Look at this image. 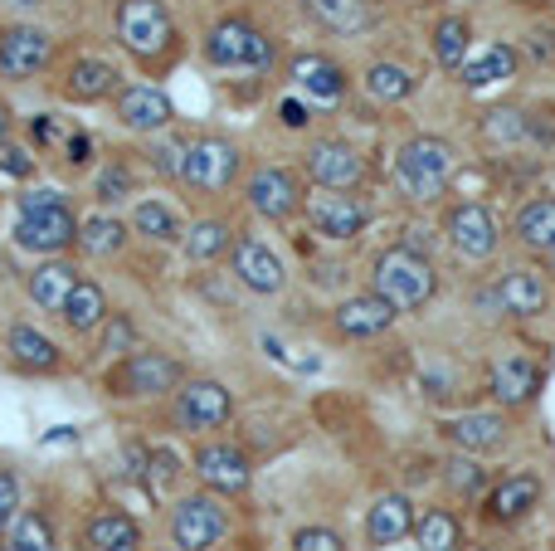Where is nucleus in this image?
<instances>
[{
  "instance_id": "nucleus-1",
  "label": "nucleus",
  "mask_w": 555,
  "mask_h": 551,
  "mask_svg": "<svg viewBox=\"0 0 555 551\" xmlns=\"http://www.w3.org/2000/svg\"><path fill=\"white\" fill-rule=\"evenodd\" d=\"M375 293H380L395 312H420L424 303L439 293V273H434V264L424 259L420 249L395 244V249H385L380 259H375Z\"/></svg>"
},
{
  "instance_id": "nucleus-2",
  "label": "nucleus",
  "mask_w": 555,
  "mask_h": 551,
  "mask_svg": "<svg viewBox=\"0 0 555 551\" xmlns=\"http://www.w3.org/2000/svg\"><path fill=\"white\" fill-rule=\"evenodd\" d=\"M449 176H453V146L443 137H410L395 156V181L410 201L434 205L443 191H449Z\"/></svg>"
},
{
  "instance_id": "nucleus-3",
  "label": "nucleus",
  "mask_w": 555,
  "mask_h": 551,
  "mask_svg": "<svg viewBox=\"0 0 555 551\" xmlns=\"http://www.w3.org/2000/svg\"><path fill=\"white\" fill-rule=\"evenodd\" d=\"M205 59L215 68H249V74H269L273 68V39L254 29L249 20H220L205 39Z\"/></svg>"
},
{
  "instance_id": "nucleus-4",
  "label": "nucleus",
  "mask_w": 555,
  "mask_h": 551,
  "mask_svg": "<svg viewBox=\"0 0 555 551\" xmlns=\"http://www.w3.org/2000/svg\"><path fill=\"white\" fill-rule=\"evenodd\" d=\"M117 39L137 59H162L176 39V25L162 0H122V10H117Z\"/></svg>"
},
{
  "instance_id": "nucleus-5",
  "label": "nucleus",
  "mask_w": 555,
  "mask_h": 551,
  "mask_svg": "<svg viewBox=\"0 0 555 551\" xmlns=\"http://www.w3.org/2000/svg\"><path fill=\"white\" fill-rule=\"evenodd\" d=\"M181 361L166 351H127V361L113 371V396H166L181 386Z\"/></svg>"
},
{
  "instance_id": "nucleus-6",
  "label": "nucleus",
  "mask_w": 555,
  "mask_h": 551,
  "mask_svg": "<svg viewBox=\"0 0 555 551\" xmlns=\"http://www.w3.org/2000/svg\"><path fill=\"white\" fill-rule=\"evenodd\" d=\"M307 210V225H312L322 240H356V234L371 225V210H365L356 195L346 191H317L302 201Z\"/></svg>"
},
{
  "instance_id": "nucleus-7",
  "label": "nucleus",
  "mask_w": 555,
  "mask_h": 551,
  "mask_svg": "<svg viewBox=\"0 0 555 551\" xmlns=\"http://www.w3.org/2000/svg\"><path fill=\"white\" fill-rule=\"evenodd\" d=\"M224 533H230V513L215 498H185V503H176L171 537L181 551H210Z\"/></svg>"
},
{
  "instance_id": "nucleus-8",
  "label": "nucleus",
  "mask_w": 555,
  "mask_h": 551,
  "mask_svg": "<svg viewBox=\"0 0 555 551\" xmlns=\"http://www.w3.org/2000/svg\"><path fill=\"white\" fill-rule=\"evenodd\" d=\"M15 244L35 254H64L68 244H78V220L68 215V205H49V210H25L15 220Z\"/></svg>"
},
{
  "instance_id": "nucleus-9",
  "label": "nucleus",
  "mask_w": 555,
  "mask_h": 551,
  "mask_svg": "<svg viewBox=\"0 0 555 551\" xmlns=\"http://www.w3.org/2000/svg\"><path fill=\"white\" fill-rule=\"evenodd\" d=\"M234 176H240V146L224 142V137H201L191 142V156H185V181L195 191H230Z\"/></svg>"
},
{
  "instance_id": "nucleus-10",
  "label": "nucleus",
  "mask_w": 555,
  "mask_h": 551,
  "mask_svg": "<svg viewBox=\"0 0 555 551\" xmlns=\"http://www.w3.org/2000/svg\"><path fill=\"white\" fill-rule=\"evenodd\" d=\"M307 176H312L322 191H356V185L365 181V156L356 152V146L326 137V142H317L312 152H307Z\"/></svg>"
},
{
  "instance_id": "nucleus-11",
  "label": "nucleus",
  "mask_w": 555,
  "mask_h": 551,
  "mask_svg": "<svg viewBox=\"0 0 555 551\" xmlns=\"http://www.w3.org/2000/svg\"><path fill=\"white\" fill-rule=\"evenodd\" d=\"M54 59V39L35 25H15L0 35V78H35Z\"/></svg>"
},
{
  "instance_id": "nucleus-12",
  "label": "nucleus",
  "mask_w": 555,
  "mask_h": 551,
  "mask_svg": "<svg viewBox=\"0 0 555 551\" xmlns=\"http://www.w3.org/2000/svg\"><path fill=\"white\" fill-rule=\"evenodd\" d=\"M249 205L263 220H293L302 210V181L287 166H259L249 181Z\"/></svg>"
},
{
  "instance_id": "nucleus-13",
  "label": "nucleus",
  "mask_w": 555,
  "mask_h": 551,
  "mask_svg": "<svg viewBox=\"0 0 555 551\" xmlns=\"http://www.w3.org/2000/svg\"><path fill=\"white\" fill-rule=\"evenodd\" d=\"M234 415V400L220 381H191L181 386V400H176V420H181L191 435H205V430H220L224 420Z\"/></svg>"
},
{
  "instance_id": "nucleus-14",
  "label": "nucleus",
  "mask_w": 555,
  "mask_h": 551,
  "mask_svg": "<svg viewBox=\"0 0 555 551\" xmlns=\"http://www.w3.org/2000/svg\"><path fill=\"white\" fill-rule=\"evenodd\" d=\"M449 240L459 254H468V259H492L498 254V220H492L488 205L478 201H463L449 210Z\"/></svg>"
},
{
  "instance_id": "nucleus-15",
  "label": "nucleus",
  "mask_w": 555,
  "mask_h": 551,
  "mask_svg": "<svg viewBox=\"0 0 555 551\" xmlns=\"http://www.w3.org/2000/svg\"><path fill=\"white\" fill-rule=\"evenodd\" d=\"M439 435L449 445L468 449V454H488V449H502L507 445V420L498 410H468V415H449L439 425Z\"/></svg>"
},
{
  "instance_id": "nucleus-16",
  "label": "nucleus",
  "mask_w": 555,
  "mask_h": 551,
  "mask_svg": "<svg viewBox=\"0 0 555 551\" xmlns=\"http://www.w3.org/2000/svg\"><path fill=\"white\" fill-rule=\"evenodd\" d=\"M117 117H122V127H132V132H166L176 113L162 88L127 84V88H117Z\"/></svg>"
},
{
  "instance_id": "nucleus-17",
  "label": "nucleus",
  "mask_w": 555,
  "mask_h": 551,
  "mask_svg": "<svg viewBox=\"0 0 555 551\" xmlns=\"http://www.w3.org/2000/svg\"><path fill=\"white\" fill-rule=\"evenodd\" d=\"M195 474H201L205 488H215V494H244L254 478V464L244 459V449H234V445H205L201 454H195Z\"/></svg>"
},
{
  "instance_id": "nucleus-18",
  "label": "nucleus",
  "mask_w": 555,
  "mask_h": 551,
  "mask_svg": "<svg viewBox=\"0 0 555 551\" xmlns=\"http://www.w3.org/2000/svg\"><path fill=\"white\" fill-rule=\"evenodd\" d=\"M230 264H234V279H240L244 289H254V293H278L283 289V279H287L283 259H278L263 240H240L234 244V254H230Z\"/></svg>"
},
{
  "instance_id": "nucleus-19",
  "label": "nucleus",
  "mask_w": 555,
  "mask_h": 551,
  "mask_svg": "<svg viewBox=\"0 0 555 551\" xmlns=\"http://www.w3.org/2000/svg\"><path fill=\"white\" fill-rule=\"evenodd\" d=\"M541 386V367L527 351H507V357L492 361V396L498 406H527Z\"/></svg>"
},
{
  "instance_id": "nucleus-20",
  "label": "nucleus",
  "mask_w": 555,
  "mask_h": 551,
  "mask_svg": "<svg viewBox=\"0 0 555 551\" xmlns=\"http://www.w3.org/2000/svg\"><path fill=\"white\" fill-rule=\"evenodd\" d=\"M293 78L307 98H317L322 107H336L346 98V68L332 64L326 54H297L293 59Z\"/></svg>"
},
{
  "instance_id": "nucleus-21",
  "label": "nucleus",
  "mask_w": 555,
  "mask_h": 551,
  "mask_svg": "<svg viewBox=\"0 0 555 551\" xmlns=\"http://www.w3.org/2000/svg\"><path fill=\"white\" fill-rule=\"evenodd\" d=\"M395 318H400V312H395L380 293H356V298H346L341 308H336V332H341V337H380Z\"/></svg>"
},
{
  "instance_id": "nucleus-22",
  "label": "nucleus",
  "mask_w": 555,
  "mask_h": 551,
  "mask_svg": "<svg viewBox=\"0 0 555 551\" xmlns=\"http://www.w3.org/2000/svg\"><path fill=\"white\" fill-rule=\"evenodd\" d=\"M537 498H541L537 474H512L488 494V508H482V513H488L492 523H517V517H527L531 508H537Z\"/></svg>"
},
{
  "instance_id": "nucleus-23",
  "label": "nucleus",
  "mask_w": 555,
  "mask_h": 551,
  "mask_svg": "<svg viewBox=\"0 0 555 551\" xmlns=\"http://www.w3.org/2000/svg\"><path fill=\"white\" fill-rule=\"evenodd\" d=\"M492 293H498V308L512 312V318H537V312H546V303H551L541 273H531V269H512Z\"/></svg>"
},
{
  "instance_id": "nucleus-24",
  "label": "nucleus",
  "mask_w": 555,
  "mask_h": 551,
  "mask_svg": "<svg viewBox=\"0 0 555 551\" xmlns=\"http://www.w3.org/2000/svg\"><path fill=\"white\" fill-rule=\"evenodd\" d=\"M410 527H414V503L404 494H385L380 503L371 508V517H365V542L390 547V542H400V537H410Z\"/></svg>"
},
{
  "instance_id": "nucleus-25",
  "label": "nucleus",
  "mask_w": 555,
  "mask_h": 551,
  "mask_svg": "<svg viewBox=\"0 0 555 551\" xmlns=\"http://www.w3.org/2000/svg\"><path fill=\"white\" fill-rule=\"evenodd\" d=\"M317 25H326L332 35H365L375 20L371 0H307Z\"/></svg>"
},
{
  "instance_id": "nucleus-26",
  "label": "nucleus",
  "mask_w": 555,
  "mask_h": 551,
  "mask_svg": "<svg viewBox=\"0 0 555 551\" xmlns=\"http://www.w3.org/2000/svg\"><path fill=\"white\" fill-rule=\"evenodd\" d=\"M5 347H10V361H15L20 371H59V347L44 337V332L25 328V322L10 328Z\"/></svg>"
},
{
  "instance_id": "nucleus-27",
  "label": "nucleus",
  "mask_w": 555,
  "mask_h": 551,
  "mask_svg": "<svg viewBox=\"0 0 555 551\" xmlns=\"http://www.w3.org/2000/svg\"><path fill=\"white\" fill-rule=\"evenodd\" d=\"M74 283H78V269H74V264L49 259V264H39V269L29 273V298H35L39 308L59 312V308H64V298L74 293Z\"/></svg>"
},
{
  "instance_id": "nucleus-28",
  "label": "nucleus",
  "mask_w": 555,
  "mask_h": 551,
  "mask_svg": "<svg viewBox=\"0 0 555 551\" xmlns=\"http://www.w3.org/2000/svg\"><path fill=\"white\" fill-rule=\"evenodd\" d=\"M64 93L78 98V103H98V98L117 93V68L107 64V59H78V64L68 68Z\"/></svg>"
},
{
  "instance_id": "nucleus-29",
  "label": "nucleus",
  "mask_w": 555,
  "mask_h": 551,
  "mask_svg": "<svg viewBox=\"0 0 555 551\" xmlns=\"http://www.w3.org/2000/svg\"><path fill=\"white\" fill-rule=\"evenodd\" d=\"M463 84L468 88H488V84H502V78H512L517 74V49L512 44H488L482 54H473V59H463Z\"/></svg>"
},
{
  "instance_id": "nucleus-30",
  "label": "nucleus",
  "mask_w": 555,
  "mask_h": 551,
  "mask_svg": "<svg viewBox=\"0 0 555 551\" xmlns=\"http://www.w3.org/2000/svg\"><path fill=\"white\" fill-rule=\"evenodd\" d=\"M64 322L74 332H93V328H103L107 322V298H103V289L98 283H88V279H78L74 283V293L64 298Z\"/></svg>"
},
{
  "instance_id": "nucleus-31",
  "label": "nucleus",
  "mask_w": 555,
  "mask_h": 551,
  "mask_svg": "<svg viewBox=\"0 0 555 551\" xmlns=\"http://www.w3.org/2000/svg\"><path fill=\"white\" fill-rule=\"evenodd\" d=\"M88 547L93 551H137L142 547V527L132 523V517L122 513H98L93 523H88Z\"/></svg>"
},
{
  "instance_id": "nucleus-32",
  "label": "nucleus",
  "mask_w": 555,
  "mask_h": 551,
  "mask_svg": "<svg viewBox=\"0 0 555 551\" xmlns=\"http://www.w3.org/2000/svg\"><path fill=\"white\" fill-rule=\"evenodd\" d=\"M512 230H517L521 244H531V249H555V201H531L517 210V220H512Z\"/></svg>"
},
{
  "instance_id": "nucleus-33",
  "label": "nucleus",
  "mask_w": 555,
  "mask_h": 551,
  "mask_svg": "<svg viewBox=\"0 0 555 551\" xmlns=\"http://www.w3.org/2000/svg\"><path fill=\"white\" fill-rule=\"evenodd\" d=\"M420 551H463V523L449 508H429L420 517Z\"/></svg>"
},
{
  "instance_id": "nucleus-34",
  "label": "nucleus",
  "mask_w": 555,
  "mask_h": 551,
  "mask_svg": "<svg viewBox=\"0 0 555 551\" xmlns=\"http://www.w3.org/2000/svg\"><path fill=\"white\" fill-rule=\"evenodd\" d=\"M5 533V551H54V527L44 513H15Z\"/></svg>"
},
{
  "instance_id": "nucleus-35",
  "label": "nucleus",
  "mask_w": 555,
  "mask_h": 551,
  "mask_svg": "<svg viewBox=\"0 0 555 551\" xmlns=\"http://www.w3.org/2000/svg\"><path fill=\"white\" fill-rule=\"evenodd\" d=\"M434 59H439V68H449V74L463 68V59H468V25H463L459 15L439 20V29H434Z\"/></svg>"
},
{
  "instance_id": "nucleus-36",
  "label": "nucleus",
  "mask_w": 555,
  "mask_h": 551,
  "mask_svg": "<svg viewBox=\"0 0 555 551\" xmlns=\"http://www.w3.org/2000/svg\"><path fill=\"white\" fill-rule=\"evenodd\" d=\"M365 88H371V98H380V103H404V98L414 93V74L404 64H371Z\"/></svg>"
},
{
  "instance_id": "nucleus-37",
  "label": "nucleus",
  "mask_w": 555,
  "mask_h": 551,
  "mask_svg": "<svg viewBox=\"0 0 555 551\" xmlns=\"http://www.w3.org/2000/svg\"><path fill=\"white\" fill-rule=\"evenodd\" d=\"M78 244L88 254H117L127 244V225L113 220V215H93V220L78 225Z\"/></svg>"
},
{
  "instance_id": "nucleus-38",
  "label": "nucleus",
  "mask_w": 555,
  "mask_h": 551,
  "mask_svg": "<svg viewBox=\"0 0 555 551\" xmlns=\"http://www.w3.org/2000/svg\"><path fill=\"white\" fill-rule=\"evenodd\" d=\"M224 249H230V225L224 220H201L185 234V254H191L195 264H215Z\"/></svg>"
},
{
  "instance_id": "nucleus-39",
  "label": "nucleus",
  "mask_w": 555,
  "mask_h": 551,
  "mask_svg": "<svg viewBox=\"0 0 555 551\" xmlns=\"http://www.w3.org/2000/svg\"><path fill=\"white\" fill-rule=\"evenodd\" d=\"M132 230L146 234V240H176V234H181V220H176L171 205L142 201V205H137V215H132Z\"/></svg>"
},
{
  "instance_id": "nucleus-40",
  "label": "nucleus",
  "mask_w": 555,
  "mask_h": 551,
  "mask_svg": "<svg viewBox=\"0 0 555 551\" xmlns=\"http://www.w3.org/2000/svg\"><path fill=\"white\" fill-rule=\"evenodd\" d=\"M132 171H127V166L122 162H107L103 166V171H98V201H107V205H113V201H127V195H132Z\"/></svg>"
},
{
  "instance_id": "nucleus-41",
  "label": "nucleus",
  "mask_w": 555,
  "mask_h": 551,
  "mask_svg": "<svg viewBox=\"0 0 555 551\" xmlns=\"http://www.w3.org/2000/svg\"><path fill=\"white\" fill-rule=\"evenodd\" d=\"M185 156H191V146H185L181 137L152 146V162H156V171H162V176H185Z\"/></svg>"
},
{
  "instance_id": "nucleus-42",
  "label": "nucleus",
  "mask_w": 555,
  "mask_h": 551,
  "mask_svg": "<svg viewBox=\"0 0 555 551\" xmlns=\"http://www.w3.org/2000/svg\"><path fill=\"white\" fill-rule=\"evenodd\" d=\"M293 551H341V537H336L332 527H297Z\"/></svg>"
},
{
  "instance_id": "nucleus-43",
  "label": "nucleus",
  "mask_w": 555,
  "mask_h": 551,
  "mask_svg": "<svg viewBox=\"0 0 555 551\" xmlns=\"http://www.w3.org/2000/svg\"><path fill=\"white\" fill-rule=\"evenodd\" d=\"M132 342H137L132 322H127V318H107V332H103V351H107V357H122V351H132Z\"/></svg>"
},
{
  "instance_id": "nucleus-44",
  "label": "nucleus",
  "mask_w": 555,
  "mask_h": 551,
  "mask_svg": "<svg viewBox=\"0 0 555 551\" xmlns=\"http://www.w3.org/2000/svg\"><path fill=\"white\" fill-rule=\"evenodd\" d=\"M20 513V478L10 469H0V533L10 527V517Z\"/></svg>"
},
{
  "instance_id": "nucleus-45",
  "label": "nucleus",
  "mask_w": 555,
  "mask_h": 551,
  "mask_svg": "<svg viewBox=\"0 0 555 551\" xmlns=\"http://www.w3.org/2000/svg\"><path fill=\"white\" fill-rule=\"evenodd\" d=\"M0 171H5V176H20V181H25V176H35V162H29L25 146L0 142Z\"/></svg>"
},
{
  "instance_id": "nucleus-46",
  "label": "nucleus",
  "mask_w": 555,
  "mask_h": 551,
  "mask_svg": "<svg viewBox=\"0 0 555 551\" xmlns=\"http://www.w3.org/2000/svg\"><path fill=\"white\" fill-rule=\"evenodd\" d=\"M488 132L492 137H527V117L512 113V107H498V113L488 117Z\"/></svg>"
},
{
  "instance_id": "nucleus-47",
  "label": "nucleus",
  "mask_w": 555,
  "mask_h": 551,
  "mask_svg": "<svg viewBox=\"0 0 555 551\" xmlns=\"http://www.w3.org/2000/svg\"><path fill=\"white\" fill-rule=\"evenodd\" d=\"M449 478H453V488H463V494H478L482 488V469L478 464H449Z\"/></svg>"
},
{
  "instance_id": "nucleus-48",
  "label": "nucleus",
  "mask_w": 555,
  "mask_h": 551,
  "mask_svg": "<svg viewBox=\"0 0 555 551\" xmlns=\"http://www.w3.org/2000/svg\"><path fill=\"white\" fill-rule=\"evenodd\" d=\"M29 132H35V142H44V146L64 142V123H54V117H49V113H39L35 123H29Z\"/></svg>"
},
{
  "instance_id": "nucleus-49",
  "label": "nucleus",
  "mask_w": 555,
  "mask_h": 551,
  "mask_svg": "<svg viewBox=\"0 0 555 551\" xmlns=\"http://www.w3.org/2000/svg\"><path fill=\"white\" fill-rule=\"evenodd\" d=\"M278 117H283V127H297V132L312 123V117H307V107L293 103V98H283V103H278Z\"/></svg>"
},
{
  "instance_id": "nucleus-50",
  "label": "nucleus",
  "mask_w": 555,
  "mask_h": 551,
  "mask_svg": "<svg viewBox=\"0 0 555 551\" xmlns=\"http://www.w3.org/2000/svg\"><path fill=\"white\" fill-rule=\"evenodd\" d=\"M59 201H64L59 191H25L20 195V215L25 210H49V205H59Z\"/></svg>"
},
{
  "instance_id": "nucleus-51",
  "label": "nucleus",
  "mask_w": 555,
  "mask_h": 551,
  "mask_svg": "<svg viewBox=\"0 0 555 551\" xmlns=\"http://www.w3.org/2000/svg\"><path fill=\"white\" fill-rule=\"evenodd\" d=\"M88 156H93V142H88V137H68V162L88 166Z\"/></svg>"
},
{
  "instance_id": "nucleus-52",
  "label": "nucleus",
  "mask_w": 555,
  "mask_h": 551,
  "mask_svg": "<svg viewBox=\"0 0 555 551\" xmlns=\"http://www.w3.org/2000/svg\"><path fill=\"white\" fill-rule=\"evenodd\" d=\"M5 132H10V107L0 103V142H5Z\"/></svg>"
},
{
  "instance_id": "nucleus-53",
  "label": "nucleus",
  "mask_w": 555,
  "mask_h": 551,
  "mask_svg": "<svg viewBox=\"0 0 555 551\" xmlns=\"http://www.w3.org/2000/svg\"><path fill=\"white\" fill-rule=\"evenodd\" d=\"M551 264H555V249H551Z\"/></svg>"
},
{
  "instance_id": "nucleus-54",
  "label": "nucleus",
  "mask_w": 555,
  "mask_h": 551,
  "mask_svg": "<svg viewBox=\"0 0 555 551\" xmlns=\"http://www.w3.org/2000/svg\"><path fill=\"white\" fill-rule=\"evenodd\" d=\"M171 551H181V547H171Z\"/></svg>"
},
{
  "instance_id": "nucleus-55",
  "label": "nucleus",
  "mask_w": 555,
  "mask_h": 551,
  "mask_svg": "<svg viewBox=\"0 0 555 551\" xmlns=\"http://www.w3.org/2000/svg\"><path fill=\"white\" fill-rule=\"evenodd\" d=\"M414 551H420V547H414Z\"/></svg>"
}]
</instances>
